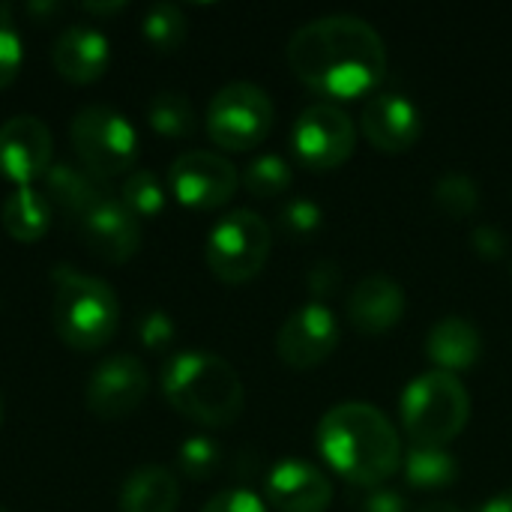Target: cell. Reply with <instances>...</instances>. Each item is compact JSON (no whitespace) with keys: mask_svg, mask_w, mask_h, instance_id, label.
Instances as JSON below:
<instances>
[{"mask_svg":"<svg viewBox=\"0 0 512 512\" xmlns=\"http://www.w3.org/2000/svg\"><path fill=\"white\" fill-rule=\"evenodd\" d=\"M291 72L315 93L354 99L387 75L384 36L360 15L336 12L300 24L288 39Z\"/></svg>","mask_w":512,"mask_h":512,"instance_id":"6da1fadb","label":"cell"},{"mask_svg":"<svg viewBox=\"0 0 512 512\" xmlns=\"http://www.w3.org/2000/svg\"><path fill=\"white\" fill-rule=\"evenodd\" d=\"M318 450L336 474L357 486H381L402 462L393 423L369 402L333 405L318 423Z\"/></svg>","mask_w":512,"mask_h":512,"instance_id":"7a4b0ae2","label":"cell"},{"mask_svg":"<svg viewBox=\"0 0 512 512\" xmlns=\"http://www.w3.org/2000/svg\"><path fill=\"white\" fill-rule=\"evenodd\" d=\"M165 402L186 420L222 429L231 426L246 405V390L237 369L210 351H180L159 375Z\"/></svg>","mask_w":512,"mask_h":512,"instance_id":"3957f363","label":"cell"},{"mask_svg":"<svg viewBox=\"0 0 512 512\" xmlns=\"http://www.w3.org/2000/svg\"><path fill=\"white\" fill-rule=\"evenodd\" d=\"M51 282V324L60 342L75 351L105 348L120 324V300L114 288L105 279L81 273L69 264H57Z\"/></svg>","mask_w":512,"mask_h":512,"instance_id":"277c9868","label":"cell"},{"mask_svg":"<svg viewBox=\"0 0 512 512\" xmlns=\"http://www.w3.org/2000/svg\"><path fill=\"white\" fill-rule=\"evenodd\" d=\"M399 414L414 447H447L468 426L471 396L459 375L432 369L405 387Z\"/></svg>","mask_w":512,"mask_h":512,"instance_id":"5b68a950","label":"cell"},{"mask_svg":"<svg viewBox=\"0 0 512 512\" xmlns=\"http://www.w3.org/2000/svg\"><path fill=\"white\" fill-rule=\"evenodd\" d=\"M69 141L78 165L99 180H111L135 168L138 132L129 117L111 105H84L69 120Z\"/></svg>","mask_w":512,"mask_h":512,"instance_id":"8992f818","label":"cell"},{"mask_svg":"<svg viewBox=\"0 0 512 512\" xmlns=\"http://www.w3.org/2000/svg\"><path fill=\"white\" fill-rule=\"evenodd\" d=\"M273 249V234L264 216L255 210H231L225 213L207 234L204 258L210 273L225 285H243L255 279Z\"/></svg>","mask_w":512,"mask_h":512,"instance_id":"52a82bcc","label":"cell"},{"mask_svg":"<svg viewBox=\"0 0 512 512\" xmlns=\"http://www.w3.org/2000/svg\"><path fill=\"white\" fill-rule=\"evenodd\" d=\"M273 99L252 81L219 87L207 105V135L225 150H252L273 129Z\"/></svg>","mask_w":512,"mask_h":512,"instance_id":"ba28073f","label":"cell"},{"mask_svg":"<svg viewBox=\"0 0 512 512\" xmlns=\"http://www.w3.org/2000/svg\"><path fill=\"white\" fill-rule=\"evenodd\" d=\"M291 147L306 168L333 171V168L345 165L357 147L354 120L339 105L315 102L294 120Z\"/></svg>","mask_w":512,"mask_h":512,"instance_id":"9c48e42d","label":"cell"},{"mask_svg":"<svg viewBox=\"0 0 512 512\" xmlns=\"http://www.w3.org/2000/svg\"><path fill=\"white\" fill-rule=\"evenodd\" d=\"M240 174L231 159L213 150H186L168 168V189L189 210L225 207L237 192Z\"/></svg>","mask_w":512,"mask_h":512,"instance_id":"30bf717a","label":"cell"},{"mask_svg":"<svg viewBox=\"0 0 512 512\" xmlns=\"http://www.w3.org/2000/svg\"><path fill=\"white\" fill-rule=\"evenodd\" d=\"M150 390V375L144 363L132 354H111L99 360L87 378L84 402L102 420H117L132 414Z\"/></svg>","mask_w":512,"mask_h":512,"instance_id":"8fae6325","label":"cell"},{"mask_svg":"<svg viewBox=\"0 0 512 512\" xmlns=\"http://www.w3.org/2000/svg\"><path fill=\"white\" fill-rule=\"evenodd\" d=\"M54 141L36 114H12L0 123V174L15 186H33L51 171Z\"/></svg>","mask_w":512,"mask_h":512,"instance_id":"7c38bea8","label":"cell"},{"mask_svg":"<svg viewBox=\"0 0 512 512\" xmlns=\"http://www.w3.org/2000/svg\"><path fill=\"white\" fill-rule=\"evenodd\" d=\"M339 348V321L324 303L294 309L276 336V354L291 369H315Z\"/></svg>","mask_w":512,"mask_h":512,"instance_id":"4fadbf2b","label":"cell"},{"mask_svg":"<svg viewBox=\"0 0 512 512\" xmlns=\"http://www.w3.org/2000/svg\"><path fill=\"white\" fill-rule=\"evenodd\" d=\"M84 246L105 264H126L141 249V219L117 198H102L81 222Z\"/></svg>","mask_w":512,"mask_h":512,"instance_id":"5bb4252c","label":"cell"},{"mask_svg":"<svg viewBox=\"0 0 512 512\" xmlns=\"http://www.w3.org/2000/svg\"><path fill=\"white\" fill-rule=\"evenodd\" d=\"M264 495L276 512H327L333 504V483L312 462L282 459L267 474Z\"/></svg>","mask_w":512,"mask_h":512,"instance_id":"9a60e30c","label":"cell"},{"mask_svg":"<svg viewBox=\"0 0 512 512\" xmlns=\"http://www.w3.org/2000/svg\"><path fill=\"white\" fill-rule=\"evenodd\" d=\"M360 129L372 147L384 153H405L423 135L420 108L402 93H375L360 114Z\"/></svg>","mask_w":512,"mask_h":512,"instance_id":"2e32d148","label":"cell"},{"mask_svg":"<svg viewBox=\"0 0 512 512\" xmlns=\"http://www.w3.org/2000/svg\"><path fill=\"white\" fill-rule=\"evenodd\" d=\"M345 312L357 333L384 336L405 315V291L396 279H390L384 273H372L351 288Z\"/></svg>","mask_w":512,"mask_h":512,"instance_id":"e0dca14e","label":"cell"},{"mask_svg":"<svg viewBox=\"0 0 512 512\" xmlns=\"http://www.w3.org/2000/svg\"><path fill=\"white\" fill-rule=\"evenodd\" d=\"M51 63L60 78L72 84H90L111 63L108 36L93 24H69L51 45Z\"/></svg>","mask_w":512,"mask_h":512,"instance_id":"ac0fdd59","label":"cell"},{"mask_svg":"<svg viewBox=\"0 0 512 512\" xmlns=\"http://www.w3.org/2000/svg\"><path fill=\"white\" fill-rule=\"evenodd\" d=\"M45 198L51 201L54 210H60L66 219L75 225L102 201L111 195L108 183L84 171L78 162H54L51 171L45 174Z\"/></svg>","mask_w":512,"mask_h":512,"instance_id":"d6986e66","label":"cell"},{"mask_svg":"<svg viewBox=\"0 0 512 512\" xmlns=\"http://www.w3.org/2000/svg\"><path fill=\"white\" fill-rule=\"evenodd\" d=\"M426 354L441 372L456 375V372L477 366V360L483 354V336L468 318L447 315L438 324H432V330L426 336Z\"/></svg>","mask_w":512,"mask_h":512,"instance_id":"ffe728a7","label":"cell"},{"mask_svg":"<svg viewBox=\"0 0 512 512\" xmlns=\"http://www.w3.org/2000/svg\"><path fill=\"white\" fill-rule=\"evenodd\" d=\"M117 504L120 512H177L180 483L165 465H141L126 474Z\"/></svg>","mask_w":512,"mask_h":512,"instance_id":"44dd1931","label":"cell"},{"mask_svg":"<svg viewBox=\"0 0 512 512\" xmlns=\"http://www.w3.org/2000/svg\"><path fill=\"white\" fill-rule=\"evenodd\" d=\"M51 216L54 207L36 186H15L0 207V225L18 243L42 240L51 228Z\"/></svg>","mask_w":512,"mask_h":512,"instance_id":"7402d4cb","label":"cell"},{"mask_svg":"<svg viewBox=\"0 0 512 512\" xmlns=\"http://www.w3.org/2000/svg\"><path fill=\"white\" fill-rule=\"evenodd\" d=\"M405 477L414 489H447L459 477V462L447 447H411L405 453Z\"/></svg>","mask_w":512,"mask_h":512,"instance_id":"603a6c76","label":"cell"},{"mask_svg":"<svg viewBox=\"0 0 512 512\" xmlns=\"http://www.w3.org/2000/svg\"><path fill=\"white\" fill-rule=\"evenodd\" d=\"M147 123L165 138H189L198 129V117H195L189 96L177 90H162L150 99Z\"/></svg>","mask_w":512,"mask_h":512,"instance_id":"cb8c5ba5","label":"cell"},{"mask_svg":"<svg viewBox=\"0 0 512 512\" xmlns=\"http://www.w3.org/2000/svg\"><path fill=\"white\" fill-rule=\"evenodd\" d=\"M141 33L156 51H174L186 39V15L177 3L168 0L150 3L141 18Z\"/></svg>","mask_w":512,"mask_h":512,"instance_id":"d4e9b609","label":"cell"},{"mask_svg":"<svg viewBox=\"0 0 512 512\" xmlns=\"http://www.w3.org/2000/svg\"><path fill=\"white\" fill-rule=\"evenodd\" d=\"M435 204L444 210L450 219H468L480 207V186L471 174L465 171H444L435 180Z\"/></svg>","mask_w":512,"mask_h":512,"instance_id":"484cf974","label":"cell"},{"mask_svg":"<svg viewBox=\"0 0 512 512\" xmlns=\"http://www.w3.org/2000/svg\"><path fill=\"white\" fill-rule=\"evenodd\" d=\"M120 201L138 216V219H153L165 210V186L159 174L150 168H135L126 174L120 186Z\"/></svg>","mask_w":512,"mask_h":512,"instance_id":"4316f807","label":"cell"},{"mask_svg":"<svg viewBox=\"0 0 512 512\" xmlns=\"http://www.w3.org/2000/svg\"><path fill=\"white\" fill-rule=\"evenodd\" d=\"M294 174L291 165L276 156V153H264L258 159H252L243 171V186L255 195V198H273L282 195L291 186Z\"/></svg>","mask_w":512,"mask_h":512,"instance_id":"83f0119b","label":"cell"},{"mask_svg":"<svg viewBox=\"0 0 512 512\" xmlns=\"http://www.w3.org/2000/svg\"><path fill=\"white\" fill-rule=\"evenodd\" d=\"M177 465H180V474L195 480V483H204L210 480L219 465H222V447L207 438V435H192L180 444L177 450Z\"/></svg>","mask_w":512,"mask_h":512,"instance_id":"f1b7e54d","label":"cell"},{"mask_svg":"<svg viewBox=\"0 0 512 512\" xmlns=\"http://www.w3.org/2000/svg\"><path fill=\"white\" fill-rule=\"evenodd\" d=\"M21 63H24V45L12 18V6L0 3V90L18 78Z\"/></svg>","mask_w":512,"mask_h":512,"instance_id":"f546056e","label":"cell"},{"mask_svg":"<svg viewBox=\"0 0 512 512\" xmlns=\"http://www.w3.org/2000/svg\"><path fill=\"white\" fill-rule=\"evenodd\" d=\"M279 225L291 237H312L324 225V210L309 198H291L279 210Z\"/></svg>","mask_w":512,"mask_h":512,"instance_id":"4dcf8cb0","label":"cell"},{"mask_svg":"<svg viewBox=\"0 0 512 512\" xmlns=\"http://www.w3.org/2000/svg\"><path fill=\"white\" fill-rule=\"evenodd\" d=\"M174 318L165 309H150L141 321H138V339L147 351H165L174 342Z\"/></svg>","mask_w":512,"mask_h":512,"instance_id":"1f68e13d","label":"cell"},{"mask_svg":"<svg viewBox=\"0 0 512 512\" xmlns=\"http://www.w3.org/2000/svg\"><path fill=\"white\" fill-rule=\"evenodd\" d=\"M201 512H267V504L249 489H225L213 495Z\"/></svg>","mask_w":512,"mask_h":512,"instance_id":"d6a6232c","label":"cell"},{"mask_svg":"<svg viewBox=\"0 0 512 512\" xmlns=\"http://www.w3.org/2000/svg\"><path fill=\"white\" fill-rule=\"evenodd\" d=\"M471 246L483 261H501L507 258V249H510L507 234L498 225H477L471 231Z\"/></svg>","mask_w":512,"mask_h":512,"instance_id":"836d02e7","label":"cell"},{"mask_svg":"<svg viewBox=\"0 0 512 512\" xmlns=\"http://www.w3.org/2000/svg\"><path fill=\"white\" fill-rule=\"evenodd\" d=\"M306 285H309V294L315 297V303H321L324 297H330L342 285V267L330 258L315 261L312 270L306 273Z\"/></svg>","mask_w":512,"mask_h":512,"instance_id":"e575fe53","label":"cell"},{"mask_svg":"<svg viewBox=\"0 0 512 512\" xmlns=\"http://www.w3.org/2000/svg\"><path fill=\"white\" fill-rule=\"evenodd\" d=\"M363 512H408V504L399 492L393 489H375L366 495Z\"/></svg>","mask_w":512,"mask_h":512,"instance_id":"d590c367","label":"cell"},{"mask_svg":"<svg viewBox=\"0 0 512 512\" xmlns=\"http://www.w3.org/2000/svg\"><path fill=\"white\" fill-rule=\"evenodd\" d=\"M480 512H512V492H501V495H495V498H489Z\"/></svg>","mask_w":512,"mask_h":512,"instance_id":"8d00e7d4","label":"cell"},{"mask_svg":"<svg viewBox=\"0 0 512 512\" xmlns=\"http://www.w3.org/2000/svg\"><path fill=\"white\" fill-rule=\"evenodd\" d=\"M84 12H93V15H111V12H120L126 9V0H111V3H81Z\"/></svg>","mask_w":512,"mask_h":512,"instance_id":"74e56055","label":"cell"},{"mask_svg":"<svg viewBox=\"0 0 512 512\" xmlns=\"http://www.w3.org/2000/svg\"><path fill=\"white\" fill-rule=\"evenodd\" d=\"M417 512H465L462 507H456V504H450V501H429V504H423Z\"/></svg>","mask_w":512,"mask_h":512,"instance_id":"f35d334b","label":"cell"},{"mask_svg":"<svg viewBox=\"0 0 512 512\" xmlns=\"http://www.w3.org/2000/svg\"><path fill=\"white\" fill-rule=\"evenodd\" d=\"M27 12H45V15H54V12H60V3H27Z\"/></svg>","mask_w":512,"mask_h":512,"instance_id":"ab89813d","label":"cell"},{"mask_svg":"<svg viewBox=\"0 0 512 512\" xmlns=\"http://www.w3.org/2000/svg\"><path fill=\"white\" fill-rule=\"evenodd\" d=\"M0 423H3V396H0Z\"/></svg>","mask_w":512,"mask_h":512,"instance_id":"60d3db41","label":"cell"},{"mask_svg":"<svg viewBox=\"0 0 512 512\" xmlns=\"http://www.w3.org/2000/svg\"><path fill=\"white\" fill-rule=\"evenodd\" d=\"M0 512H9V510H6V507H3V504H0Z\"/></svg>","mask_w":512,"mask_h":512,"instance_id":"b9f144b4","label":"cell"},{"mask_svg":"<svg viewBox=\"0 0 512 512\" xmlns=\"http://www.w3.org/2000/svg\"><path fill=\"white\" fill-rule=\"evenodd\" d=\"M510 276H512V264H510Z\"/></svg>","mask_w":512,"mask_h":512,"instance_id":"7bdbcfd3","label":"cell"}]
</instances>
